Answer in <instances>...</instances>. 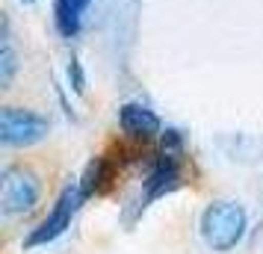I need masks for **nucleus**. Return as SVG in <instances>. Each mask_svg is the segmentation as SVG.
I'll return each mask as SVG.
<instances>
[{
  "label": "nucleus",
  "mask_w": 263,
  "mask_h": 254,
  "mask_svg": "<svg viewBox=\"0 0 263 254\" xmlns=\"http://www.w3.org/2000/svg\"><path fill=\"white\" fill-rule=\"evenodd\" d=\"M42 198V181L27 166H9L3 169L0 181V210L3 216H27L33 213Z\"/></svg>",
  "instance_id": "obj_2"
},
{
  "label": "nucleus",
  "mask_w": 263,
  "mask_h": 254,
  "mask_svg": "<svg viewBox=\"0 0 263 254\" xmlns=\"http://www.w3.org/2000/svg\"><path fill=\"white\" fill-rule=\"evenodd\" d=\"M24 3H33V0H24Z\"/></svg>",
  "instance_id": "obj_10"
},
{
  "label": "nucleus",
  "mask_w": 263,
  "mask_h": 254,
  "mask_svg": "<svg viewBox=\"0 0 263 254\" xmlns=\"http://www.w3.org/2000/svg\"><path fill=\"white\" fill-rule=\"evenodd\" d=\"M246 228H249V216L246 207L237 201H213L201 213V237L210 251H234L246 237Z\"/></svg>",
  "instance_id": "obj_1"
},
{
  "label": "nucleus",
  "mask_w": 263,
  "mask_h": 254,
  "mask_svg": "<svg viewBox=\"0 0 263 254\" xmlns=\"http://www.w3.org/2000/svg\"><path fill=\"white\" fill-rule=\"evenodd\" d=\"M83 201L86 198H83V192H80V186H65L62 195L57 198L53 210H50V216L24 240V248H36V245L53 242L60 233H65V228H71V219H74L77 207L83 204Z\"/></svg>",
  "instance_id": "obj_4"
},
{
  "label": "nucleus",
  "mask_w": 263,
  "mask_h": 254,
  "mask_svg": "<svg viewBox=\"0 0 263 254\" xmlns=\"http://www.w3.org/2000/svg\"><path fill=\"white\" fill-rule=\"evenodd\" d=\"M74 6H77V9H80V12H86V9H89V3H92V0H71Z\"/></svg>",
  "instance_id": "obj_9"
},
{
  "label": "nucleus",
  "mask_w": 263,
  "mask_h": 254,
  "mask_svg": "<svg viewBox=\"0 0 263 254\" xmlns=\"http://www.w3.org/2000/svg\"><path fill=\"white\" fill-rule=\"evenodd\" d=\"M119 127L130 139H142V142L163 133V124L157 119V112L148 109L145 104H136V101H130L119 109Z\"/></svg>",
  "instance_id": "obj_5"
},
{
  "label": "nucleus",
  "mask_w": 263,
  "mask_h": 254,
  "mask_svg": "<svg viewBox=\"0 0 263 254\" xmlns=\"http://www.w3.org/2000/svg\"><path fill=\"white\" fill-rule=\"evenodd\" d=\"M80 9L71 0H53V24L60 30L62 38H74L80 33Z\"/></svg>",
  "instance_id": "obj_6"
},
{
  "label": "nucleus",
  "mask_w": 263,
  "mask_h": 254,
  "mask_svg": "<svg viewBox=\"0 0 263 254\" xmlns=\"http://www.w3.org/2000/svg\"><path fill=\"white\" fill-rule=\"evenodd\" d=\"M68 80H71L74 92H83L86 89V77H83V68H80L77 56H71V62H68Z\"/></svg>",
  "instance_id": "obj_8"
},
{
  "label": "nucleus",
  "mask_w": 263,
  "mask_h": 254,
  "mask_svg": "<svg viewBox=\"0 0 263 254\" xmlns=\"http://www.w3.org/2000/svg\"><path fill=\"white\" fill-rule=\"evenodd\" d=\"M50 130V121L42 112L24 107H3L0 109V142L6 148H30L42 142Z\"/></svg>",
  "instance_id": "obj_3"
},
{
  "label": "nucleus",
  "mask_w": 263,
  "mask_h": 254,
  "mask_svg": "<svg viewBox=\"0 0 263 254\" xmlns=\"http://www.w3.org/2000/svg\"><path fill=\"white\" fill-rule=\"evenodd\" d=\"M15 71H18V53L12 50V42L3 38V48H0V86H3V89L12 86Z\"/></svg>",
  "instance_id": "obj_7"
}]
</instances>
